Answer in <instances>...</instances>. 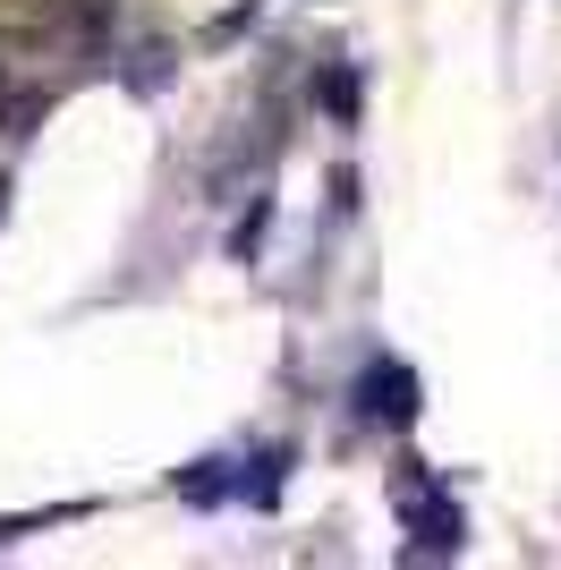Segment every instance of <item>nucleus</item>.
<instances>
[{"label": "nucleus", "instance_id": "obj_1", "mask_svg": "<svg viewBox=\"0 0 561 570\" xmlns=\"http://www.w3.org/2000/svg\"><path fill=\"white\" fill-rule=\"evenodd\" d=\"M392 502H400V520L417 528V546H460V511H451V494L434 485V476H417V469H400L392 476Z\"/></svg>", "mask_w": 561, "mask_h": 570}, {"label": "nucleus", "instance_id": "obj_2", "mask_svg": "<svg viewBox=\"0 0 561 570\" xmlns=\"http://www.w3.org/2000/svg\"><path fill=\"white\" fill-rule=\"evenodd\" d=\"M69 18H77V0H0V43H9V51L60 43Z\"/></svg>", "mask_w": 561, "mask_h": 570}, {"label": "nucleus", "instance_id": "obj_3", "mask_svg": "<svg viewBox=\"0 0 561 570\" xmlns=\"http://www.w3.org/2000/svg\"><path fill=\"white\" fill-rule=\"evenodd\" d=\"M366 409L383 417V426H409V417H417V375H409V366H374L366 375Z\"/></svg>", "mask_w": 561, "mask_h": 570}, {"label": "nucleus", "instance_id": "obj_4", "mask_svg": "<svg viewBox=\"0 0 561 570\" xmlns=\"http://www.w3.org/2000/svg\"><path fill=\"white\" fill-rule=\"evenodd\" d=\"M35 111H43V95H35V86H18V77H9V60H0V128H26Z\"/></svg>", "mask_w": 561, "mask_h": 570}]
</instances>
